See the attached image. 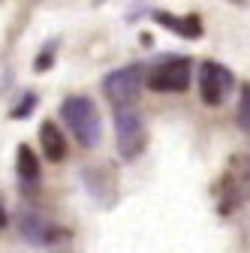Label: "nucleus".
Returning <instances> with one entry per match:
<instances>
[{
  "mask_svg": "<svg viewBox=\"0 0 250 253\" xmlns=\"http://www.w3.org/2000/svg\"><path fill=\"white\" fill-rule=\"evenodd\" d=\"M60 118L70 126V133L76 136L79 145L84 148H97L103 139V121H100V109L90 97L84 93H76V97H67L60 103Z\"/></svg>",
  "mask_w": 250,
  "mask_h": 253,
  "instance_id": "obj_1",
  "label": "nucleus"
},
{
  "mask_svg": "<svg viewBox=\"0 0 250 253\" xmlns=\"http://www.w3.org/2000/svg\"><path fill=\"white\" fill-rule=\"evenodd\" d=\"M142 84H145V70L142 63H130V67H121V70H112L106 79H103V90L109 103L118 109H136L139 103V93H142Z\"/></svg>",
  "mask_w": 250,
  "mask_h": 253,
  "instance_id": "obj_2",
  "label": "nucleus"
},
{
  "mask_svg": "<svg viewBox=\"0 0 250 253\" xmlns=\"http://www.w3.org/2000/svg\"><path fill=\"white\" fill-rule=\"evenodd\" d=\"M115 136H118V151L124 160H136L148 148V126L139 109H118L115 112Z\"/></svg>",
  "mask_w": 250,
  "mask_h": 253,
  "instance_id": "obj_3",
  "label": "nucleus"
},
{
  "mask_svg": "<svg viewBox=\"0 0 250 253\" xmlns=\"http://www.w3.org/2000/svg\"><path fill=\"white\" fill-rule=\"evenodd\" d=\"M148 87L151 90H163V93H181L190 87V60L166 54L151 67L148 73Z\"/></svg>",
  "mask_w": 250,
  "mask_h": 253,
  "instance_id": "obj_4",
  "label": "nucleus"
},
{
  "mask_svg": "<svg viewBox=\"0 0 250 253\" xmlns=\"http://www.w3.org/2000/svg\"><path fill=\"white\" fill-rule=\"evenodd\" d=\"M235 87V76L229 67L217 60H202L199 67V97L205 106H223L229 90Z\"/></svg>",
  "mask_w": 250,
  "mask_h": 253,
  "instance_id": "obj_5",
  "label": "nucleus"
},
{
  "mask_svg": "<svg viewBox=\"0 0 250 253\" xmlns=\"http://www.w3.org/2000/svg\"><path fill=\"white\" fill-rule=\"evenodd\" d=\"M15 223H18L21 238H24L27 244H34V247H51V244H57L60 238L67 235L57 223H51L45 214L30 211V208L18 211V220H15Z\"/></svg>",
  "mask_w": 250,
  "mask_h": 253,
  "instance_id": "obj_6",
  "label": "nucleus"
},
{
  "mask_svg": "<svg viewBox=\"0 0 250 253\" xmlns=\"http://www.w3.org/2000/svg\"><path fill=\"white\" fill-rule=\"evenodd\" d=\"M40 145H42V154H45L48 163H60L67 157V139L54 121H45L40 126Z\"/></svg>",
  "mask_w": 250,
  "mask_h": 253,
  "instance_id": "obj_7",
  "label": "nucleus"
},
{
  "mask_svg": "<svg viewBox=\"0 0 250 253\" xmlns=\"http://www.w3.org/2000/svg\"><path fill=\"white\" fill-rule=\"evenodd\" d=\"M154 21L157 24H163L166 30H172V34H178V37H187V40H199L202 37V18L193 12V15H187V18H175V15H169V12H154Z\"/></svg>",
  "mask_w": 250,
  "mask_h": 253,
  "instance_id": "obj_8",
  "label": "nucleus"
},
{
  "mask_svg": "<svg viewBox=\"0 0 250 253\" xmlns=\"http://www.w3.org/2000/svg\"><path fill=\"white\" fill-rule=\"evenodd\" d=\"M15 172H18L21 184H37L42 178L40 157L34 154V148H30V145H18V151H15Z\"/></svg>",
  "mask_w": 250,
  "mask_h": 253,
  "instance_id": "obj_9",
  "label": "nucleus"
},
{
  "mask_svg": "<svg viewBox=\"0 0 250 253\" xmlns=\"http://www.w3.org/2000/svg\"><path fill=\"white\" fill-rule=\"evenodd\" d=\"M238 124L241 130L250 133V82L241 84V100H238Z\"/></svg>",
  "mask_w": 250,
  "mask_h": 253,
  "instance_id": "obj_10",
  "label": "nucleus"
},
{
  "mask_svg": "<svg viewBox=\"0 0 250 253\" xmlns=\"http://www.w3.org/2000/svg\"><path fill=\"white\" fill-rule=\"evenodd\" d=\"M54 54H57V42H45V48H42V54L34 60V67H37V73H45L51 63H54Z\"/></svg>",
  "mask_w": 250,
  "mask_h": 253,
  "instance_id": "obj_11",
  "label": "nucleus"
},
{
  "mask_svg": "<svg viewBox=\"0 0 250 253\" xmlns=\"http://www.w3.org/2000/svg\"><path fill=\"white\" fill-rule=\"evenodd\" d=\"M37 103H40V97H37V93H24V100H21L15 109H12V118H18V121H21V118H27L30 112L37 109Z\"/></svg>",
  "mask_w": 250,
  "mask_h": 253,
  "instance_id": "obj_12",
  "label": "nucleus"
},
{
  "mask_svg": "<svg viewBox=\"0 0 250 253\" xmlns=\"http://www.w3.org/2000/svg\"><path fill=\"white\" fill-rule=\"evenodd\" d=\"M6 223H9V211L3 208V202H0V229H3Z\"/></svg>",
  "mask_w": 250,
  "mask_h": 253,
  "instance_id": "obj_13",
  "label": "nucleus"
}]
</instances>
